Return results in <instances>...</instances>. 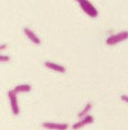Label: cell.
Returning a JSON list of instances; mask_svg holds the SVG:
<instances>
[{
  "instance_id": "cell-1",
  "label": "cell",
  "mask_w": 128,
  "mask_h": 130,
  "mask_svg": "<svg viewBox=\"0 0 128 130\" xmlns=\"http://www.w3.org/2000/svg\"><path fill=\"white\" fill-rule=\"evenodd\" d=\"M78 4H80V7L82 8V10H83L88 17L96 18L98 15L96 8H95L90 1H87V0H78Z\"/></svg>"
},
{
  "instance_id": "cell-2",
  "label": "cell",
  "mask_w": 128,
  "mask_h": 130,
  "mask_svg": "<svg viewBox=\"0 0 128 130\" xmlns=\"http://www.w3.org/2000/svg\"><path fill=\"white\" fill-rule=\"evenodd\" d=\"M127 39H128V31H121L117 34H113V35H110V37H108L106 40V44L107 45H115L117 43H120V42L127 40Z\"/></svg>"
},
{
  "instance_id": "cell-3",
  "label": "cell",
  "mask_w": 128,
  "mask_h": 130,
  "mask_svg": "<svg viewBox=\"0 0 128 130\" xmlns=\"http://www.w3.org/2000/svg\"><path fill=\"white\" fill-rule=\"evenodd\" d=\"M8 97H9V100H10L11 110H12V112H13V115H19V112H20V108H19V104H18L17 93L15 92V89L9 90L8 92Z\"/></svg>"
},
{
  "instance_id": "cell-4",
  "label": "cell",
  "mask_w": 128,
  "mask_h": 130,
  "mask_svg": "<svg viewBox=\"0 0 128 130\" xmlns=\"http://www.w3.org/2000/svg\"><path fill=\"white\" fill-rule=\"evenodd\" d=\"M42 127L50 130H66L68 128L67 123H58V122H43Z\"/></svg>"
},
{
  "instance_id": "cell-5",
  "label": "cell",
  "mask_w": 128,
  "mask_h": 130,
  "mask_svg": "<svg viewBox=\"0 0 128 130\" xmlns=\"http://www.w3.org/2000/svg\"><path fill=\"white\" fill-rule=\"evenodd\" d=\"M93 121H94V117L91 116V115H88L86 117H84V118H82L80 121L75 122L72 128H73V130H78V129H81L82 127H84L86 125H90V123H92Z\"/></svg>"
},
{
  "instance_id": "cell-6",
  "label": "cell",
  "mask_w": 128,
  "mask_h": 130,
  "mask_svg": "<svg viewBox=\"0 0 128 130\" xmlns=\"http://www.w3.org/2000/svg\"><path fill=\"white\" fill-rule=\"evenodd\" d=\"M23 31H24V34L27 35V38L32 42V43L38 44V45L41 43V40L39 39V37H38V35L35 34L32 30H30L29 28H24V29H23Z\"/></svg>"
},
{
  "instance_id": "cell-7",
  "label": "cell",
  "mask_w": 128,
  "mask_h": 130,
  "mask_svg": "<svg viewBox=\"0 0 128 130\" xmlns=\"http://www.w3.org/2000/svg\"><path fill=\"white\" fill-rule=\"evenodd\" d=\"M45 67H48L49 70H52V71H55V72H59V73H65V67L63 65H60V64H56V63H53V62H45L44 63Z\"/></svg>"
},
{
  "instance_id": "cell-8",
  "label": "cell",
  "mask_w": 128,
  "mask_h": 130,
  "mask_svg": "<svg viewBox=\"0 0 128 130\" xmlns=\"http://www.w3.org/2000/svg\"><path fill=\"white\" fill-rule=\"evenodd\" d=\"M31 90V86L28 84H22V85H18L15 87V92L19 94V93H29Z\"/></svg>"
},
{
  "instance_id": "cell-9",
  "label": "cell",
  "mask_w": 128,
  "mask_h": 130,
  "mask_svg": "<svg viewBox=\"0 0 128 130\" xmlns=\"http://www.w3.org/2000/svg\"><path fill=\"white\" fill-rule=\"evenodd\" d=\"M91 109H92V104L91 103H87L86 104V106L84 107V109L82 110L81 112H78V118H84V117H86L88 116V112L91 111Z\"/></svg>"
},
{
  "instance_id": "cell-10",
  "label": "cell",
  "mask_w": 128,
  "mask_h": 130,
  "mask_svg": "<svg viewBox=\"0 0 128 130\" xmlns=\"http://www.w3.org/2000/svg\"><path fill=\"white\" fill-rule=\"evenodd\" d=\"M0 61L1 62H9L10 61V57L8 55H0Z\"/></svg>"
},
{
  "instance_id": "cell-11",
  "label": "cell",
  "mask_w": 128,
  "mask_h": 130,
  "mask_svg": "<svg viewBox=\"0 0 128 130\" xmlns=\"http://www.w3.org/2000/svg\"><path fill=\"white\" fill-rule=\"evenodd\" d=\"M120 99L123 100V102H125V103H128V96L127 95H123L120 97Z\"/></svg>"
},
{
  "instance_id": "cell-12",
  "label": "cell",
  "mask_w": 128,
  "mask_h": 130,
  "mask_svg": "<svg viewBox=\"0 0 128 130\" xmlns=\"http://www.w3.org/2000/svg\"><path fill=\"white\" fill-rule=\"evenodd\" d=\"M7 48V44H1V46H0V50H6Z\"/></svg>"
}]
</instances>
